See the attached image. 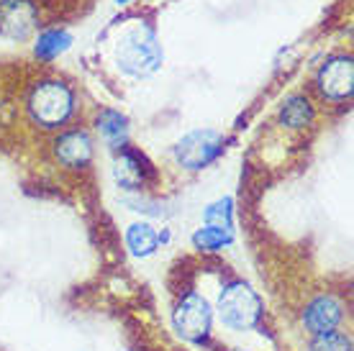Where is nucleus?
<instances>
[{"mask_svg":"<svg viewBox=\"0 0 354 351\" xmlns=\"http://www.w3.org/2000/svg\"><path fill=\"white\" fill-rule=\"evenodd\" d=\"M115 61L121 72H126L129 77H149L162 67L165 61V52L154 28H149L147 23H136V26L126 28L124 36L118 39L115 46Z\"/></svg>","mask_w":354,"mask_h":351,"instance_id":"nucleus-1","label":"nucleus"},{"mask_svg":"<svg viewBox=\"0 0 354 351\" xmlns=\"http://www.w3.org/2000/svg\"><path fill=\"white\" fill-rule=\"evenodd\" d=\"M26 111L39 129L44 131L62 129L75 115V93L64 79H39L28 90Z\"/></svg>","mask_w":354,"mask_h":351,"instance_id":"nucleus-2","label":"nucleus"},{"mask_svg":"<svg viewBox=\"0 0 354 351\" xmlns=\"http://www.w3.org/2000/svg\"><path fill=\"white\" fill-rule=\"evenodd\" d=\"M265 305L257 290L244 280L229 282L218 295V305H216V316L221 321L223 328L229 331H252L257 328L262 321Z\"/></svg>","mask_w":354,"mask_h":351,"instance_id":"nucleus-3","label":"nucleus"},{"mask_svg":"<svg viewBox=\"0 0 354 351\" xmlns=\"http://www.w3.org/2000/svg\"><path fill=\"white\" fill-rule=\"evenodd\" d=\"M172 325L185 341L203 343L211 334L213 307L201 292H187L172 310Z\"/></svg>","mask_w":354,"mask_h":351,"instance_id":"nucleus-4","label":"nucleus"},{"mask_svg":"<svg viewBox=\"0 0 354 351\" xmlns=\"http://www.w3.org/2000/svg\"><path fill=\"white\" fill-rule=\"evenodd\" d=\"M223 151V136L213 129H195V131L185 133L183 139L175 144V159L180 167L198 172V169L213 164L221 157Z\"/></svg>","mask_w":354,"mask_h":351,"instance_id":"nucleus-5","label":"nucleus"},{"mask_svg":"<svg viewBox=\"0 0 354 351\" xmlns=\"http://www.w3.org/2000/svg\"><path fill=\"white\" fill-rule=\"evenodd\" d=\"M316 90L324 100L342 103L354 93V61L349 54L328 57L321 70L316 72Z\"/></svg>","mask_w":354,"mask_h":351,"instance_id":"nucleus-6","label":"nucleus"},{"mask_svg":"<svg viewBox=\"0 0 354 351\" xmlns=\"http://www.w3.org/2000/svg\"><path fill=\"white\" fill-rule=\"evenodd\" d=\"M39 21L41 10L34 0H0V34L10 41H26Z\"/></svg>","mask_w":354,"mask_h":351,"instance_id":"nucleus-7","label":"nucleus"},{"mask_svg":"<svg viewBox=\"0 0 354 351\" xmlns=\"http://www.w3.org/2000/svg\"><path fill=\"white\" fill-rule=\"evenodd\" d=\"M342 321H344V303L331 292H321L308 300L301 313V323L310 336L334 331L342 325Z\"/></svg>","mask_w":354,"mask_h":351,"instance_id":"nucleus-8","label":"nucleus"},{"mask_svg":"<svg viewBox=\"0 0 354 351\" xmlns=\"http://www.w3.org/2000/svg\"><path fill=\"white\" fill-rule=\"evenodd\" d=\"M54 159L67 169H85L93 162V136L85 129H70L54 139Z\"/></svg>","mask_w":354,"mask_h":351,"instance_id":"nucleus-9","label":"nucleus"},{"mask_svg":"<svg viewBox=\"0 0 354 351\" xmlns=\"http://www.w3.org/2000/svg\"><path fill=\"white\" fill-rule=\"evenodd\" d=\"M149 164L139 151L118 149L113 162V177L118 187H124L126 193H142V187L149 180Z\"/></svg>","mask_w":354,"mask_h":351,"instance_id":"nucleus-10","label":"nucleus"},{"mask_svg":"<svg viewBox=\"0 0 354 351\" xmlns=\"http://www.w3.org/2000/svg\"><path fill=\"white\" fill-rule=\"evenodd\" d=\"M316 118V108L310 103L308 95L303 93H295V95H288L283 100V106L277 111V121L283 129H290V131H303L308 129Z\"/></svg>","mask_w":354,"mask_h":351,"instance_id":"nucleus-11","label":"nucleus"},{"mask_svg":"<svg viewBox=\"0 0 354 351\" xmlns=\"http://www.w3.org/2000/svg\"><path fill=\"white\" fill-rule=\"evenodd\" d=\"M95 131L100 133V139L106 141L111 149H126V144H129V118L113 111V108H103L95 115Z\"/></svg>","mask_w":354,"mask_h":351,"instance_id":"nucleus-12","label":"nucleus"},{"mask_svg":"<svg viewBox=\"0 0 354 351\" xmlns=\"http://www.w3.org/2000/svg\"><path fill=\"white\" fill-rule=\"evenodd\" d=\"M126 246L133 256L147 259L160 249V234L149 220H136L126 229Z\"/></svg>","mask_w":354,"mask_h":351,"instance_id":"nucleus-13","label":"nucleus"},{"mask_svg":"<svg viewBox=\"0 0 354 351\" xmlns=\"http://www.w3.org/2000/svg\"><path fill=\"white\" fill-rule=\"evenodd\" d=\"M70 46H72V34L67 28H46V31H41L39 39H36L34 54L39 59L52 61V59H57L59 54L67 52Z\"/></svg>","mask_w":354,"mask_h":351,"instance_id":"nucleus-14","label":"nucleus"},{"mask_svg":"<svg viewBox=\"0 0 354 351\" xmlns=\"http://www.w3.org/2000/svg\"><path fill=\"white\" fill-rule=\"evenodd\" d=\"M190 241H193V246L198 252L216 254V252H223L226 246L234 244V231L218 229V226H201V229H195Z\"/></svg>","mask_w":354,"mask_h":351,"instance_id":"nucleus-15","label":"nucleus"},{"mask_svg":"<svg viewBox=\"0 0 354 351\" xmlns=\"http://www.w3.org/2000/svg\"><path fill=\"white\" fill-rule=\"evenodd\" d=\"M203 220L205 226H218V229L234 231V198L226 195V198L213 200L203 211Z\"/></svg>","mask_w":354,"mask_h":351,"instance_id":"nucleus-16","label":"nucleus"},{"mask_svg":"<svg viewBox=\"0 0 354 351\" xmlns=\"http://www.w3.org/2000/svg\"><path fill=\"white\" fill-rule=\"evenodd\" d=\"M308 349L310 351H352V336L334 328V331H326V334L310 336Z\"/></svg>","mask_w":354,"mask_h":351,"instance_id":"nucleus-17","label":"nucleus"},{"mask_svg":"<svg viewBox=\"0 0 354 351\" xmlns=\"http://www.w3.org/2000/svg\"><path fill=\"white\" fill-rule=\"evenodd\" d=\"M115 3H118V6H129V3H131V0H115Z\"/></svg>","mask_w":354,"mask_h":351,"instance_id":"nucleus-18","label":"nucleus"},{"mask_svg":"<svg viewBox=\"0 0 354 351\" xmlns=\"http://www.w3.org/2000/svg\"><path fill=\"white\" fill-rule=\"evenodd\" d=\"M234 351H249V349H234Z\"/></svg>","mask_w":354,"mask_h":351,"instance_id":"nucleus-19","label":"nucleus"}]
</instances>
